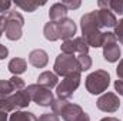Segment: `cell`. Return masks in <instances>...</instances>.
Wrapping results in <instances>:
<instances>
[{"instance_id":"cell-1","label":"cell","mask_w":123,"mask_h":121,"mask_svg":"<svg viewBox=\"0 0 123 121\" xmlns=\"http://www.w3.org/2000/svg\"><path fill=\"white\" fill-rule=\"evenodd\" d=\"M80 29H82V37L86 40V43L90 47H102L103 46V38H105V31L100 29L99 22L96 19L94 11L86 13L80 19Z\"/></svg>"},{"instance_id":"cell-2","label":"cell","mask_w":123,"mask_h":121,"mask_svg":"<svg viewBox=\"0 0 123 121\" xmlns=\"http://www.w3.org/2000/svg\"><path fill=\"white\" fill-rule=\"evenodd\" d=\"M3 16L6 17V29H4L6 37L10 41L20 40L23 36V26H25L23 16L16 10H9Z\"/></svg>"},{"instance_id":"cell-3","label":"cell","mask_w":123,"mask_h":121,"mask_svg":"<svg viewBox=\"0 0 123 121\" xmlns=\"http://www.w3.org/2000/svg\"><path fill=\"white\" fill-rule=\"evenodd\" d=\"M110 86V74L106 70H96L86 77V90L90 94H103Z\"/></svg>"},{"instance_id":"cell-4","label":"cell","mask_w":123,"mask_h":121,"mask_svg":"<svg viewBox=\"0 0 123 121\" xmlns=\"http://www.w3.org/2000/svg\"><path fill=\"white\" fill-rule=\"evenodd\" d=\"M55 74L60 76V77H67L73 73H80L79 70V64L76 60V56H70V54H63L60 53L56 60H55Z\"/></svg>"},{"instance_id":"cell-5","label":"cell","mask_w":123,"mask_h":121,"mask_svg":"<svg viewBox=\"0 0 123 121\" xmlns=\"http://www.w3.org/2000/svg\"><path fill=\"white\" fill-rule=\"evenodd\" d=\"M80 80H82V73H73L67 77H63L60 84H57L56 87V94H57V98L62 100H69L73 93L79 88L80 86Z\"/></svg>"},{"instance_id":"cell-6","label":"cell","mask_w":123,"mask_h":121,"mask_svg":"<svg viewBox=\"0 0 123 121\" xmlns=\"http://www.w3.org/2000/svg\"><path fill=\"white\" fill-rule=\"evenodd\" d=\"M103 57L109 63H116L120 59V46L112 31H105V38H103Z\"/></svg>"},{"instance_id":"cell-7","label":"cell","mask_w":123,"mask_h":121,"mask_svg":"<svg viewBox=\"0 0 123 121\" xmlns=\"http://www.w3.org/2000/svg\"><path fill=\"white\" fill-rule=\"evenodd\" d=\"M27 93L30 94L31 101H34L37 105L40 107H50L55 97H53V93L49 90V88H44L39 84H30L26 87Z\"/></svg>"},{"instance_id":"cell-8","label":"cell","mask_w":123,"mask_h":121,"mask_svg":"<svg viewBox=\"0 0 123 121\" xmlns=\"http://www.w3.org/2000/svg\"><path fill=\"white\" fill-rule=\"evenodd\" d=\"M96 107L103 113H116L120 107V100L115 93H103L97 98Z\"/></svg>"},{"instance_id":"cell-9","label":"cell","mask_w":123,"mask_h":121,"mask_svg":"<svg viewBox=\"0 0 123 121\" xmlns=\"http://www.w3.org/2000/svg\"><path fill=\"white\" fill-rule=\"evenodd\" d=\"M94 14H96V19L99 22V26L102 30L105 29H115V26L117 24V19L116 16L107 10V9H99V10H94Z\"/></svg>"},{"instance_id":"cell-10","label":"cell","mask_w":123,"mask_h":121,"mask_svg":"<svg viewBox=\"0 0 123 121\" xmlns=\"http://www.w3.org/2000/svg\"><path fill=\"white\" fill-rule=\"evenodd\" d=\"M57 29H59V38L66 41V40L74 38L77 26H76V23L72 19L66 17V19H63L60 22H57Z\"/></svg>"},{"instance_id":"cell-11","label":"cell","mask_w":123,"mask_h":121,"mask_svg":"<svg viewBox=\"0 0 123 121\" xmlns=\"http://www.w3.org/2000/svg\"><path fill=\"white\" fill-rule=\"evenodd\" d=\"M29 63L36 68H44L49 63V54L43 49L31 50L29 54Z\"/></svg>"},{"instance_id":"cell-12","label":"cell","mask_w":123,"mask_h":121,"mask_svg":"<svg viewBox=\"0 0 123 121\" xmlns=\"http://www.w3.org/2000/svg\"><path fill=\"white\" fill-rule=\"evenodd\" d=\"M83 108L79 105V104H74V103H67L64 105V108L62 110L60 117L64 121H76L82 114H83Z\"/></svg>"},{"instance_id":"cell-13","label":"cell","mask_w":123,"mask_h":121,"mask_svg":"<svg viewBox=\"0 0 123 121\" xmlns=\"http://www.w3.org/2000/svg\"><path fill=\"white\" fill-rule=\"evenodd\" d=\"M10 100L14 105V110L17 108H26L29 104H30L31 98H30V94L27 93V90H20V91H16L10 95Z\"/></svg>"},{"instance_id":"cell-14","label":"cell","mask_w":123,"mask_h":121,"mask_svg":"<svg viewBox=\"0 0 123 121\" xmlns=\"http://www.w3.org/2000/svg\"><path fill=\"white\" fill-rule=\"evenodd\" d=\"M37 84L42 86V87H44V88L52 90L53 87H57V84H59V77H57L55 73H52V71H43V73L39 74V77H37Z\"/></svg>"},{"instance_id":"cell-15","label":"cell","mask_w":123,"mask_h":121,"mask_svg":"<svg viewBox=\"0 0 123 121\" xmlns=\"http://www.w3.org/2000/svg\"><path fill=\"white\" fill-rule=\"evenodd\" d=\"M67 9L63 3H55L50 6V10H49V19L50 22H60L63 19L67 17Z\"/></svg>"},{"instance_id":"cell-16","label":"cell","mask_w":123,"mask_h":121,"mask_svg":"<svg viewBox=\"0 0 123 121\" xmlns=\"http://www.w3.org/2000/svg\"><path fill=\"white\" fill-rule=\"evenodd\" d=\"M99 9H107L113 14H123V0H99Z\"/></svg>"},{"instance_id":"cell-17","label":"cell","mask_w":123,"mask_h":121,"mask_svg":"<svg viewBox=\"0 0 123 121\" xmlns=\"http://www.w3.org/2000/svg\"><path fill=\"white\" fill-rule=\"evenodd\" d=\"M7 68L10 70V73L13 76H19V74H23L27 68V61L22 57H14L9 61V66Z\"/></svg>"},{"instance_id":"cell-18","label":"cell","mask_w":123,"mask_h":121,"mask_svg":"<svg viewBox=\"0 0 123 121\" xmlns=\"http://www.w3.org/2000/svg\"><path fill=\"white\" fill-rule=\"evenodd\" d=\"M43 34H44V38L49 40V41H57L60 40L59 38V29H57V22H50L44 24L43 27Z\"/></svg>"},{"instance_id":"cell-19","label":"cell","mask_w":123,"mask_h":121,"mask_svg":"<svg viewBox=\"0 0 123 121\" xmlns=\"http://www.w3.org/2000/svg\"><path fill=\"white\" fill-rule=\"evenodd\" d=\"M16 7H19V9H22L23 11H27V13H33L37 7H40V6H44V1H42V3H37V1H33V0H17V1H14L13 3Z\"/></svg>"},{"instance_id":"cell-20","label":"cell","mask_w":123,"mask_h":121,"mask_svg":"<svg viewBox=\"0 0 123 121\" xmlns=\"http://www.w3.org/2000/svg\"><path fill=\"white\" fill-rule=\"evenodd\" d=\"M9 121H37V117L29 111H14L9 117Z\"/></svg>"},{"instance_id":"cell-21","label":"cell","mask_w":123,"mask_h":121,"mask_svg":"<svg viewBox=\"0 0 123 121\" xmlns=\"http://www.w3.org/2000/svg\"><path fill=\"white\" fill-rule=\"evenodd\" d=\"M76 60H77V64H79V70H80V73L82 71H87L89 68H92V57L89 56V54H79L77 57H76Z\"/></svg>"},{"instance_id":"cell-22","label":"cell","mask_w":123,"mask_h":121,"mask_svg":"<svg viewBox=\"0 0 123 121\" xmlns=\"http://www.w3.org/2000/svg\"><path fill=\"white\" fill-rule=\"evenodd\" d=\"M0 111L7 114L14 111V105L10 100V95H0Z\"/></svg>"},{"instance_id":"cell-23","label":"cell","mask_w":123,"mask_h":121,"mask_svg":"<svg viewBox=\"0 0 123 121\" xmlns=\"http://www.w3.org/2000/svg\"><path fill=\"white\" fill-rule=\"evenodd\" d=\"M60 50H62V53H63V54H70V56H74V53H77L74 38H70V40L63 41V44L60 46Z\"/></svg>"},{"instance_id":"cell-24","label":"cell","mask_w":123,"mask_h":121,"mask_svg":"<svg viewBox=\"0 0 123 121\" xmlns=\"http://www.w3.org/2000/svg\"><path fill=\"white\" fill-rule=\"evenodd\" d=\"M74 43H76V50L79 54H89L90 46L86 43V40L83 37H74Z\"/></svg>"},{"instance_id":"cell-25","label":"cell","mask_w":123,"mask_h":121,"mask_svg":"<svg viewBox=\"0 0 123 121\" xmlns=\"http://www.w3.org/2000/svg\"><path fill=\"white\" fill-rule=\"evenodd\" d=\"M14 88L10 83V80H0V95H12Z\"/></svg>"},{"instance_id":"cell-26","label":"cell","mask_w":123,"mask_h":121,"mask_svg":"<svg viewBox=\"0 0 123 121\" xmlns=\"http://www.w3.org/2000/svg\"><path fill=\"white\" fill-rule=\"evenodd\" d=\"M67 103H69L67 100H62V98H55L50 107H52V110H53V113H55L56 116H60L62 110L64 108V105H66Z\"/></svg>"},{"instance_id":"cell-27","label":"cell","mask_w":123,"mask_h":121,"mask_svg":"<svg viewBox=\"0 0 123 121\" xmlns=\"http://www.w3.org/2000/svg\"><path fill=\"white\" fill-rule=\"evenodd\" d=\"M10 83H12V86H13V88H14V93H16V91H20V90H25V88H26L25 81H23L20 77H17V76H13V77L10 78Z\"/></svg>"},{"instance_id":"cell-28","label":"cell","mask_w":123,"mask_h":121,"mask_svg":"<svg viewBox=\"0 0 123 121\" xmlns=\"http://www.w3.org/2000/svg\"><path fill=\"white\" fill-rule=\"evenodd\" d=\"M116 40H119V43L123 44V19L117 20V24L115 26V31H113Z\"/></svg>"},{"instance_id":"cell-29","label":"cell","mask_w":123,"mask_h":121,"mask_svg":"<svg viewBox=\"0 0 123 121\" xmlns=\"http://www.w3.org/2000/svg\"><path fill=\"white\" fill-rule=\"evenodd\" d=\"M62 3L66 6V9H67V10H76V9H79V7H80V4H82L79 0H63Z\"/></svg>"},{"instance_id":"cell-30","label":"cell","mask_w":123,"mask_h":121,"mask_svg":"<svg viewBox=\"0 0 123 121\" xmlns=\"http://www.w3.org/2000/svg\"><path fill=\"white\" fill-rule=\"evenodd\" d=\"M37 121H60V120H59V116H56L55 113H44L39 117Z\"/></svg>"},{"instance_id":"cell-31","label":"cell","mask_w":123,"mask_h":121,"mask_svg":"<svg viewBox=\"0 0 123 121\" xmlns=\"http://www.w3.org/2000/svg\"><path fill=\"white\" fill-rule=\"evenodd\" d=\"M12 1H4V0H0V14H4V13H7L9 10H10V7H12Z\"/></svg>"},{"instance_id":"cell-32","label":"cell","mask_w":123,"mask_h":121,"mask_svg":"<svg viewBox=\"0 0 123 121\" xmlns=\"http://www.w3.org/2000/svg\"><path fill=\"white\" fill-rule=\"evenodd\" d=\"M7 56H9V49L0 43V60H4Z\"/></svg>"},{"instance_id":"cell-33","label":"cell","mask_w":123,"mask_h":121,"mask_svg":"<svg viewBox=\"0 0 123 121\" xmlns=\"http://www.w3.org/2000/svg\"><path fill=\"white\" fill-rule=\"evenodd\" d=\"M115 90L119 93V95H123V80H116L115 81Z\"/></svg>"},{"instance_id":"cell-34","label":"cell","mask_w":123,"mask_h":121,"mask_svg":"<svg viewBox=\"0 0 123 121\" xmlns=\"http://www.w3.org/2000/svg\"><path fill=\"white\" fill-rule=\"evenodd\" d=\"M116 73H117L119 80H123V59L119 61V66H117V68H116Z\"/></svg>"},{"instance_id":"cell-35","label":"cell","mask_w":123,"mask_h":121,"mask_svg":"<svg viewBox=\"0 0 123 121\" xmlns=\"http://www.w3.org/2000/svg\"><path fill=\"white\" fill-rule=\"evenodd\" d=\"M76 121H90V117H89V114H86V113H83L79 118Z\"/></svg>"},{"instance_id":"cell-36","label":"cell","mask_w":123,"mask_h":121,"mask_svg":"<svg viewBox=\"0 0 123 121\" xmlns=\"http://www.w3.org/2000/svg\"><path fill=\"white\" fill-rule=\"evenodd\" d=\"M0 121H9V114L0 111Z\"/></svg>"},{"instance_id":"cell-37","label":"cell","mask_w":123,"mask_h":121,"mask_svg":"<svg viewBox=\"0 0 123 121\" xmlns=\"http://www.w3.org/2000/svg\"><path fill=\"white\" fill-rule=\"evenodd\" d=\"M100 121H119V118H116V117H105Z\"/></svg>"}]
</instances>
